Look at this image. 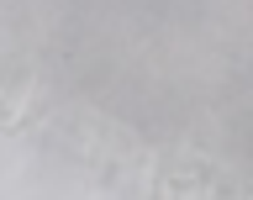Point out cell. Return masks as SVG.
Returning a JSON list of instances; mask_svg holds the SVG:
<instances>
[]
</instances>
